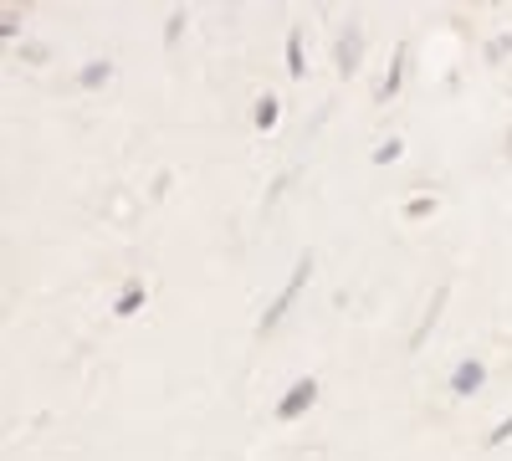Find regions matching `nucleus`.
Listing matches in <instances>:
<instances>
[{"instance_id": "obj_1", "label": "nucleus", "mask_w": 512, "mask_h": 461, "mask_svg": "<svg viewBox=\"0 0 512 461\" xmlns=\"http://www.w3.org/2000/svg\"><path fill=\"white\" fill-rule=\"evenodd\" d=\"M308 277H313V257H297V267H292V277L282 282V292H277V298H272V308L262 313V323H256V333H262V339H267V333L292 313V303L297 298H303V287H308Z\"/></svg>"}, {"instance_id": "obj_2", "label": "nucleus", "mask_w": 512, "mask_h": 461, "mask_svg": "<svg viewBox=\"0 0 512 461\" xmlns=\"http://www.w3.org/2000/svg\"><path fill=\"white\" fill-rule=\"evenodd\" d=\"M318 400V380H297L282 400H277V421H297V415H308Z\"/></svg>"}, {"instance_id": "obj_3", "label": "nucleus", "mask_w": 512, "mask_h": 461, "mask_svg": "<svg viewBox=\"0 0 512 461\" xmlns=\"http://www.w3.org/2000/svg\"><path fill=\"white\" fill-rule=\"evenodd\" d=\"M482 380H487V369H482L477 359H461V364L451 369V390H456V395H477Z\"/></svg>"}, {"instance_id": "obj_4", "label": "nucleus", "mask_w": 512, "mask_h": 461, "mask_svg": "<svg viewBox=\"0 0 512 461\" xmlns=\"http://www.w3.org/2000/svg\"><path fill=\"white\" fill-rule=\"evenodd\" d=\"M333 67L338 72H359V26H349V31H338V52H333Z\"/></svg>"}, {"instance_id": "obj_5", "label": "nucleus", "mask_w": 512, "mask_h": 461, "mask_svg": "<svg viewBox=\"0 0 512 461\" xmlns=\"http://www.w3.org/2000/svg\"><path fill=\"white\" fill-rule=\"evenodd\" d=\"M405 62H410V52L405 47H395V57H390V72H384V82H379V103H390L395 93H400V77H405Z\"/></svg>"}, {"instance_id": "obj_6", "label": "nucleus", "mask_w": 512, "mask_h": 461, "mask_svg": "<svg viewBox=\"0 0 512 461\" xmlns=\"http://www.w3.org/2000/svg\"><path fill=\"white\" fill-rule=\"evenodd\" d=\"M441 308H446V287H436V298H431V308H425V318H420V328L410 333V349H420L425 339H431V328H436V318H441Z\"/></svg>"}, {"instance_id": "obj_7", "label": "nucleus", "mask_w": 512, "mask_h": 461, "mask_svg": "<svg viewBox=\"0 0 512 461\" xmlns=\"http://www.w3.org/2000/svg\"><path fill=\"white\" fill-rule=\"evenodd\" d=\"M251 118H256V129H262V134H272V129H277V118H282V103H277V98L267 93L262 103L251 108Z\"/></svg>"}, {"instance_id": "obj_8", "label": "nucleus", "mask_w": 512, "mask_h": 461, "mask_svg": "<svg viewBox=\"0 0 512 461\" xmlns=\"http://www.w3.org/2000/svg\"><path fill=\"white\" fill-rule=\"evenodd\" d=\"M139 308H144V287H139V282H128V287H123V298L113 303V313H118V318H134Z\"/></svg>"}, {"instance_id": "obj_9", "label": "nucleus", "mask_w": 512, "mask_h": 461, "mask_svg": "<svg viewBox=\"0 0 512 461\" xmlns=\"http://www.w3.org/2000/svg\"><path fill=\"white\" fill-rule=\"evenodd\" d=\"M287 72L303 77V31H297V26L287 31Z\"/></svg>"}, {"instance_id": "obj_10", "label": "nucleus", "mask_w": 512, "mask_h": 461, "mask_svg": "<svg viewBox=\"0 0 512 461\" xmlns=\"http://www.w3.org/2000/svg\"><path fill=\"white\" fill-rule=\"evenodd\" d=\"M108 77H113V67H108V62H88L77 82H82V88H98V82H108Z\"/></svg>"}, {"instance_id": "obj_11", "label": "nucleus", "mask_w": 512, "mask_h": 461, "mask_svg": "<svg viewBox=\"0 0 512 461\" xmlns=\"http://www.w3.org/2000/svg\"><path fill=\"white\" fill-rule=\"evenodd\" d=\"M431 211H436V200H425V195H415V200L405 205V216H410V221H420V216H431Z\"/></svg>"}, {"instance_id": "obj_12", "label": "nucleus", "mask_w": 512, "mask_h": 461, "mask_svg": "<svg viewBox=\"0 0 512 461\" xmlns=\"http://www.w3.org/2000/svg\"><path fill=\"white\" fill-rule=\"evenodd\" d=\"M400 149H405L400 139H390V144H379V149H374V164H390V159H400Z\"/></svg>"}, {"instance_id": "obj_13", "label": "nucleus", "mask_w": 512, "mask_h": 461, "mask_svg": "<svg viewBox=\"0 0 512 461\" xmlns=\"http://www.w3.org/2000/svg\"><path fill=\"white\" fill-rule=\"evenodd\" d=\"M507 436H512V415H507V421H502V426H497V431H492V436H487V446H502V441H507Z\"/></svg>"}]
</instances>
